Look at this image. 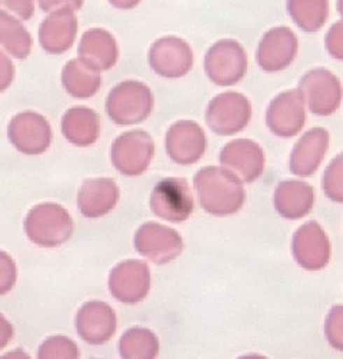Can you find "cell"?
Segmentation results:
<instances>
[{
    "mask_svg": "<svg viewBox=\"0 0 343 359\" xmlns=\"http://www.w3.org/2000/svg\"><path fill=\"white\" fill-rule=\"evenodd\" d=\"M193 184L200 206L215 217H229L245 203L246 194L242 182L223 166L202 168L195 175Z\"/></svg>",
    "mask_w": 343,
    "mask_h": 359,
    "instance_id": "6da1fadb",
    "label": "cell"
},
{
    "mask_svg": "<svg viewBox=\"0 0 343 359\" xmlns=\"http://www.w3.org/2000/svg\"><path fill=\"white\" fill-rule=\"evenodd\" d=\"M74 219L62 205L45 202L33 206L24 219L27 238L42 248H57L74 235Z\"/></svg>",
    "mask_w": 343,
    "mask_h": 359,
    "instance_id": "7a4b0ae2",
    "label": "cell"
},
{
    "mask_svg": "<svg viewBox=\"0 0 343 359\" xmlns=\"http://www.w3.org/2000/svg\"><path fill=\"white\" fill-rule=\"evenodd\" d=\"M155 106L150 88L137 81H123L108 95L105 109L112 122L130 126L145 122Z\"/></svg>",
    "mask_w": 343,
    "mask_h": 359,
    "instance_id": "3957f363",
    "label": "cell"
},
{
    "mask_svg": "<svg viewBox=\"0 0 343 359\" xmlns=\"http://www.w3.org/2000/svg\"><path fill=\"white\" fill-rule=\"evenodd\" d=\"M204 74L218 86H233L242 81L248 72L245 48L234 39H220L204 55Z\"/></svg>",
    "mask_w": 343,
    "mask_h": 359,
    "instance_id": "277c9868",
    "label": "cell"
},
{
    "mask_svg": "<svg viewBox=\"0 0 343 359\" xmlns=\"http://www.w3.org/2000/svg\"><path fill=\"white\" fill-rule=\"evenodd\" d=\"M304 106L316 116H332L342 103L340 79L325 67L306 72L298 88Z\"/></svg>",
    "mask_w": 343,
    "mask_h": 359,
    "instance_id": "5b68a950",
    "label": "cell"
},
{
    "mask_svg": "<svg viewBox=\"0 0 343 359\" xmlns=\"http://www.w3.org/2000/svg\"><path fill=\"white\" fill-rule=\"evenodd\" d=\"M252 104L237 92H223L215 96L206 107L204 119L209 129L219 136H232L242 132L251 122Z\"/></svg>",
    "mask_w": 343,
    "mask_h": 359,
    "instance_id": "8992f818",
    "label": "cell"
},
{
    "mask_svg": "<svg viewBox=\"0 0 343 359\" xmlns=\"http://www.w3.org/2000/svg\"><path fill=\"white\" fill-rule=\"evenodd\" d=\"M155 155L153 137L145 130L125 132L115 139L111 149L112 165L125 176L145 173Z\"/></svg>",
    "mask_w": 343,
    "mask_h": 359,
    "instance_id": "52a82bcc",
    "label": "cell"
},
{
    "mask_svg": "<svg viewBox=\"0 0 343 359\" xmlns=\"http://www.w3.org/2000/svg\"><path fill=\"white\" fill-rule=\"evenodd\" d=\"M149 203L158 218L170 224L188 221L195 209L190 188L186 179L182 177L162 179L153 188Z\"/></svg>",
    "mask_w": 343,
    "mask_h": 359,
    "instance_id": "ba28073f",
    "label": "cell"
},
{
    "mask_svg": "<svg viewBox=\"0 0 343 359\" xmlns=\"http://www.w3.org/2000/svg\"><path fill=\"white\" fill-rule=\"evenodd\" d=\"M148 60L156 75L166 79H179L192 70L195 55L185 39L178 36H163L150 46Z\"/></svg>",
    "mask_w": 343,
    "mask_h": 359,
    "instance_id": "9c48e42d",
    "label": "cell"
},
{
    "mask_svg": "<svg viewBox=\"0 0 343 359\" xmlns=\"http://www.w3.org/2000/svg\"><path fill=\"white\" fill-rule=\"evenodd\" d=\"M183 246L178 231L156 222L144 224L134 233L137 254L158 265L175 261L182 254Z\"/></svg>",
    "mask_w": 343,
    "mask_h": 359,
    "instance_id": "30bf717a",
    "label": "cell"
},
{
    "mask_svg": "<svg viewBox=\"0 0 343 359\" xmlns=\"http://www.w3.org/2000/svg\"><path fill=\"white\" fill-rule=\"evenodd\" d=\"M8 137L18 152L34 156L49 149L53 132L45 116L26 111L12 118L8 125Z\"/></svg>",
    "mask_w": 343,
    "mask_h": 359,
    "instance_id": "8fae6325",
    "label": "cell"
},
{
    "mask_svg": "<svg viewBox=\"0 0 343 359\" xmlns=\"http://www.w3.org/2000/svg\"><path fill=\"white\" fill-rule=\"evenodd\" d=\"M299 39L288 26L269 29L256 49V62L266 74H276L288 69L298 56Z\"/></svg>",
    "mask_w": 343,
    "mask_h": 359,
    "instance_id": "7c38bea8",
    "label": "cell"
},
{
    "mask_svg": "<svg viewBox=\"0 0 343 359\" xmlns=\"http://www.w3.org/2000/svg\"><path fill=\"white\" fill-rule=\"evenodd\" d=\"M112 297L127 305L142 302L150 291V269L146 262L127 259L118 264L109 275Z\"/></svg>",
    "mask_w": 343,
    "mask_h": 359,
    "instance_id": "4fadbf2b",
    "label": "cell"
},
{
    "mask_svg": "<svg viewBox=\"0 0 343 359\" xmlns=\"http://www.w3.org/2000/svg\"><path fill=\"white\" fill-rule=\"evenodd\" d=\"M219 162L240 182L252 184L262 176L266 156L259 143L251 139H234L223 147Z\"/></svg>",
    "mask_w": 343,
    "mask_h": 359,
    "instance_id": "5bb4252c",
    "label": "cell"
},
{
    "mask_svg": "<svg viewBox=\"0 0 343 359\" xmlns=\"http://www.w3.org/2000/svg\"><path fill=\"white\" fill-rule=\"evenodd\" d=\"M292 254L296 264L306 271L323 269L332 255L325 229L315 221L303 224L293 235Z\"/></svg>",
    "mask_w": 343,
    "mask_h": 359,
    "instance_id": "9a60e30c",
    "label": "cell"
},
{
    "mask_svg": "<svg viewBox=\"0 0 343 359\" xmlns=\"http://www.w3.org/2000/svg\"><path fill=\"white\" fill-rule=\"evenodd\" d=\"M306 106L298 89H289L272 99L266 111L269 130L279 137H293L304 126Z\"/></svg>",
    "mask_w": 343,
    "mask_h": 359,
    "instance_id": "2e32d148",
    "label": "cell"
},
{
    "mask_svg": "<svg viewBox=\"0 0 343 359\" xmlns=\"http://www.w3.org/2000/svg\"><path fill=\"white\" fill-rule=\"evenodd\" d=\"M208 148L202 126L193 121H178L166 133L167 156L178 165L190 166L199 162Z\"/></svg>",
    "mask_w": 343,
    "mask_h": 359,
    "instance_id": "e0dca14e",
    "label": "cell"
},
{
    "mask_svg": "<svg viewBox=\"0 0 343 359\" xmlns=\"http://www.w3.org/2000/svg\"><path fill=\"white\" fill-rule=\"evenodd\" d=\"M118 328V318L111 305L102 301H89L80 306L76 315V331L89 345L109 342Z\"/></svg>",
    "mask_w": 343,
    "mask_h": 359,
    "instance_id": "ac0fdd59",
    "label": "cell"
},
{
    "mask_svg": "<svg viewBox=\"0 0 343 359\" xmlns=\"http://www.w3.org/2000/svg\"><path fill=\"white\" fill-rule=\"evenodd\" d=\"M78 30L76 12L71 9L50 12L39 26V43L46 53L62 55L75 45Z\"/></svg>",
    "mask_w": 343,
    "mask_h": 359,
    "instance_id": "d6986e66",
    "label": "cell"
},
{
    "mask_svg": "<svg viewBox=\"0 0 343 359\" xmlns=\"http://www.w3.org/2000/svg\"><path fill=\"white\" fill-rule=\"evenodd\" d=\"M78 56L89 67L97 72H108L119 59L118 41L109 30L92 27L82 34Z\"/></svg>",
    "mask_w": 343,
    "mask_h": 359,
    "instance_id": "ffe728a7",
    "label": "cell"
},
{
    "mask_svg": "<svg viewBox=\"0 0 343 359\" xmlns=\"http://www.w3.org/2000/svg\"><path fill=\"white\" fill-rule=\"evenodd\" d=\"M329 149V132L323 128L307 130L295 145L289 166L293 175L300 177L312 176L323 162Z\"/></svg>",
    "mask_w": 343,
    "mask_h": 359,
    "instance_id": "44dd1931",
    "label": "cell"
},
{
    "mask_svg": "<svg viewBox=\"0 0 343 359\" xmlns=\"http://www.w3.org/2000/svg\"><path fill=\"white\" fill-rule=\"evenodd\" d=\"M119 201V188L111 177L86 179L78 194V208L85 218L96 219L112 212Z\"/></svg>",
    "mask_w": 343,
    "mask_h": 359,
    "instance_id": "7402d4cb",
    "label": "cell"
},
{
    "mask_svg": "<svg viewBox=\"0 0 343 359\" xmlns=\"http://www.w3.org/2000/svg\"><path fill=\"white\" fill-rule=\"evenodd\" d=\"M315 203V189L300 181H284L273 195V205L282 218L296 221L304 218Z\"/></svg>",
    "mask_w": 343,
    "mask_h": 359,
    "instance_id": "603a6c76",
    "label": "cell"
},
{
    "mask_svg": "<svg viewBox=\"0 0 343 359\" xmlns=\"http://www.w3.org/2000/svg\"><path fill=\"white\" fill-rule=\"evenodd\" d=\"M62 133L72 145L86 148L100 135V116L86 106H75L62 118Z\"/></svg>",
    "mask_w": 343,
    "mask_h": 359,
    "instance_id": "cb8c5ba5",
    "label": "cell"
},
{
    "mask_svg": "<svg viewBox=\"0 0 343 359\" xmlns=\"http://www.w3.org/2000/svg\"><path fill=\"white\" fill-rule=\"evenodd\" d=\"M62 86L76 99H89L99 92L102 75L100 72L89 67L80 59H72L63 66Z\"/></svg>",
    "mask_w": 343,
    "mask_h": 359,
    "instance_id": "d4e9b609",
    "label": "cell"
},
{
    "mask_svg": "<svg viewBox=\"0 0 343 359\" xmlns=\"http://www.w3.org/2000/svg\"><path fill=\"white\" fill-rule=\"evenodd\" d=\"M286 12L299 29L316 33L326 25L330 5L329 0H286Z\"/></svg>",
    "mask_w": 343,
    "mask_h": 359,
    "instance_id": "484cf974",
    "label": "cell"
},
{
    "mask_svg": "<svg viewBox=\"0 0 343 359\" xmlns=\"http://www.w3.org/2000/svg\"><path fill=\"white\" fill-rule=\"evenodd\" d=\"M33 39L22 20L0 9V46L19 60H24L31 52Z\"/></svg>",
    "mask_w": 343,
    "mask_h": 359,
    "instance_id": "4316f807",
    "label": "cell"
},
{
    "mask_svg": "<svg viewBox=\"0 0 343 359\" xmlns=\"http://www.w3.org/2000/svg\"><path fill=\"white\" fill-rule=\"evenodd\" d=\"M119 352L126 359H153L159 355V339L148 328H130L119 341Z\"/></svg>",
    "mask_w": 343,
    "mask_h": 359,
    "instance_id": "83f0119b",
    "label": "cell"
},
{
    "mask_svg": "<svg viewBox=\"0 0 343 359\" xmlns=\"http://www.w3.org/2000/svg\"><path fill=\"white\" fill-rule=\"evenodd\" d=\"M79 355L80 352L75 341L63 335L48 338L38 351V356L41 359H55V358L76 359L79 358Z\"/></svg>",
    "mask_w": 343,
    "mask_h": 359,
    "instance_id": "f1b7e54d",
    "label": "cell"
},
{
    "mask_svg": "<svg viewBox=\"0 0 343 359\" xmlns=\"http://www.w3.org/2000/svg\"><path fill=\"white\" fill-rule=\"evenodd\" d=\"M343 168H342V156L337 155L330 165L326 168L325 175H323V191L326 196L336 202L342 203L343 202Z\"/></svg>",
    "mask_w": 343,
    "mask_h": 359,
    "instance_id": "f546056e",
    "label": "cell"
},
{
    "mask_svg": "<svg viewBox=\"0 0 343 359\" xmlns=\"http://www.w3.org/2000/svg\"><path fill=\"white\" fill-rule=\"evenodd\" d=\"M325 334L336 351L343 349V308L340 305L330 309L325 322Z\"/></svg>",
    "mask_w": 343,
    "mask_h": 359,
    "instance_id": "4dcf8cb0",
    "label": "cell"
},
{
    "mask_svg": "<svg viewBox=\"0 0 343 359\" xmlns=\"http://www.w3.org/2000/svg\"><path fill=\"white\" fill-rule=\"evenodd\" d=\"M18 280V266L13 258L0 250V297L13 290Z\"/></svg>",
    "mask_w": 343,
    "mask_h": 359,
    "instance_id": "1f68e13d",
    "label": "cell"
},
{
    "mask_svg": "<svg viewBox=\"0 0 343 359\" xmlns=\"http://www.w3.org/2000/svg\"><path fill=\"white\" fill-rule=\"evenodd\" d=\"M325 46L328 53L342 62L343 60V23L335 22L330 29L326 33V38H325Z\"/></svg>",
    "mask_w": 343,
    "mask_h": 359,
    "instance_id": "d6a6232c",
    "label": "cell"
},
{
    "mask_svg": "<svg viewBox=\"0 0 343 359\" xmlns=\"http://www.w3.org/2000/svg\"><path fill=\"white\" fill-rule=\"evenodd\" d=\"M0 9L19 18L20 20H29L34 15L36 0H0Z\"/></svg>",
    "mask_w": 343,
    "mask_h": 359,
    "instance_id": "836d02e7",
    "label": "cell"
},
{
    "mask_svg": "<svg viewBox=\"0 0 343 359\" xmlns=\"http://www.w3.org/2000/svg\"><path fill=\"white\" fill-rule=\"evenodd\" d=\"M15 65L10 57L0 49V93L8 90L15 81Z\"/></svg>",
    "mask_w": 343,
    "mask_h": 359,
    "instance_id": "e575fe53",
    "label": "cell"
},
{
    "mask_svg": "<svg viewBox=\"0 0 343 359\" xmlns=\"http://www.w3.org/2000/svg\"><path fill=\"white\" fill-rule=\"evenodd\" d=\"M85 0H38V5L42 12L50 13L59 9H71L78 12L83 8Z\"/></svg>",
    "mask_w": 343,
    "mask_h": 359,
    "instance_id": "d590c367",
    "label": "cell"
},
{
    "mask_svg": "<svg viewBox=\"0 0 343 359\" xmlns=\"http://www.w3.org/2000/svg\"><path fill=\"white\" fill-rule=\"evenodd\" d=\"M13 335H15L13 325L10 324L9 319H6L4 313H0V351L5 349L9 345Z\"/></svg>",
    "mask_w": 343,
    "mask_h": 359,
    "instance_id": "8d00e7d4",
    "label": "cell"
},
{
    "mask_svg": "<svg viewBox=\"0 0 343 359\" xmlns=\"http://www.w3.org/2000/svg\"><path fill=\"white\" fill-rule=\"evenodd\" d=\"M111 6L119 11H130L142 4V0H108Z\"/></svg>",
    "mask_w": 343,
    "mask_h": 359,
    "instance_id": "74e56055",
    "label": "cell"
}]
</instances>
